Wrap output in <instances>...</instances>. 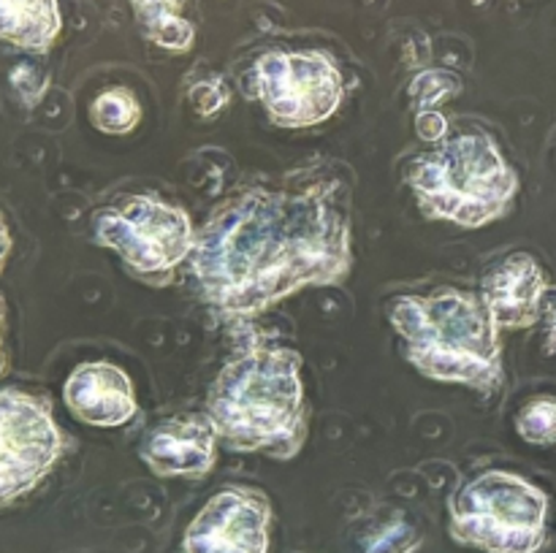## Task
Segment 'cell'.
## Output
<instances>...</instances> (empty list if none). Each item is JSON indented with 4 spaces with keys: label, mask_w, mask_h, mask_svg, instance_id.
<instances>
[{
    "label": "cell",
    "mask_w": 556,
    "mask_h": 553,
    "mask_svg": "<svg viewBox=\"0 0 556 553\" xmlns=\"http://www.w3.org/2000/svg\"><path fill=\"white\" fill-rule=\"evenodd\" d=\"M141 459L157 475L204 477L215 464V423L204 415H182L161 423L147 437Z\"/></svg>",
    "instance_id": "obj_10"
},
{
    "label": "cell",
    "mask_w": 556,
    "mask_h": 553,
    "mask_svg": "<svg viewBox=\"0 0 556 553\" xmlns=\"http://www.w3.org/2000/svg\"><path fill=\"white\" fill-rule=\"evenodd\" d=\"M543 271L530 255L505 258L483 282V301L500 325H530L541 312Z\"/></svg>",
    "instance_id": "obj_12"
},
{
    "label": "cell",
    "mask_w": 556,
    "mask_h": 553,
    "mask_svg": "<svg viewBox=\"0 0 556 553\" xmlns=\"http://www.w3.org/2000/svg\"><path fill=\"white\" fill-rule=\"evenodd\" d=\"M407 358L427 377L494 388L500 383L497 320L483 298L462 291L405 296L391 307Z\"/></svg>",
    "instance_id": "obj_3"
},
{
    "label": "cell",
    "mask_w": 556,
    "mask_h": 553,
    "mask_svg": "<svg viewBox=\"0 0 556 553\" xmlns=\"http://www.w3.org/2000/svg\"><path fill=\"white\" fill-rule=\"evenodd\" d=\"M418 545H421V535L407 520L394 518L367 537L364 553H416Z\"/></svg>",
    "instance_id": "obj_16"
},
{
    "label": "cell",
    "mask_w": 556,
    "mask_h": 553,
    "mask_svg": "<svg viewBox=\"0 0 556 553\" xmlns=\"http://www.w3.org/2000/svg\"><path fill=\"white\" fill-rule=\"evenodd\" d=\"M98 242L117 249L136 271H168L193 253V226L182 209L147 195H130L119 206L101 209L92 220Z\"/></svg>",
    "instance_id": "obj_6"
},
{
    "label": "cell",
    "mask_w": 556,
    "mask_h": 553,
    "mask_svg": "<svg viewBox=\"0 0 556 553\" xmlns=\"http://www.w3.org/2000/svg\"><path fill=\"white\" fill-rule=\"evenodd\" d=\"M271 507L264 493L226 488L206 502L185 535V553H269Z\"/></svg>",
    "instance_id": "obj_9"
},
{
    "label": "cell",
    "mask_w": 556,
    "mask_h": 553,
    "mask_svg": "<svg viewBox=\"0 0 556 553\" xmlns=\"http://www.w3.org/2000/svg\"><path fill=\"white\" fill-rule=\"evenodd\" d=\"M302 358L288 347H248L210 394L215 432L237 450L293 455L304 439Z\"/></svg>",
    "instance_id": "obj_2"
},
{
    "label": "cell",
    "mask_w": 556,
    "mask_h": 553,
    "mask_svg": "<svg viewBox=\"0 0 556 553\" xmlns=\"http://www.w3.org/2000/svg\"><path fill=\"white\" fill-rule=\"evenodd\" d=\"M445 128H448V125H445V119L440 117V114L424 112L421 117H418V133L427 141H438L440 136L445 133Z\"/></svg>",
    "instance_id": "obj_19"
},
{
    "label": "cell",
    "mask_w": 556,
    "mask_h": 553,
    "mask_svg": "<svg viewBox=\"0 0 556 553\" xmlns=\"http://www.w3.org/2000/svg\"><path fill=\"white\" fill-rule=\"evenodd\" d=\"M345 269L348 220L320 190L244 193L193 244L201 293L226 314H253Z\"/></svg>",
    "instance_id": "obj_1"
},
{
    "label": "cell",
    "mask_w": 556,
    "mask_h": 553,
    "mask_svg": "<svg viewBox=\"0 0 556 553\" xmlns=\"http://www.w3.org/2000/svg\"><path fill=\"white\" fill-rule=\"evenodd\" d=\"M519 432L527 442L552 445L556 442V401L538 399L521 410Z\"/></svg>",
    "instance_id": "obj_17"
},
{
    "label": "cell",
    "mask_w": 556,
    "mask_h": 553,
    "mask_svg": "<svg viewBox=\"0 0 556 553\" xmlns=\"http://www.w3.org/2000/svg\"><path fill=\"white\" fill-rule=\"evenodd\" d=\"M139 103L134 95L125 90L103 92L96 103H92V123L106 133H125L139 123Z\"/></svg>",
    "instance_id": "obj_15"
},
{
    "label": "cell",
    "mask_w": 556,
    "mask_h": 553,
    "mask_svg": "<svg viewBox=\"0 0 556 553\" xmlns=\"http://www.w3.org/2000/svg\"><path fill=\"white\" fill-rule=\"evenodd\" d=\"M58 0H0V38L20 49L43 52L60 33Z\"/></svg>",
    "instance_id": "obj_13"
},
{
    "label": "cell",
    "mask_w": 556,
    "mask_h": 553,
    "mask_svg": "<svg viewBox=\"0 0 556 553\" xmlns=\"http://www.w3.org/2000/svg\"><path fill=\"white\" fill-rule=\"evenodd\" d=\"M65 401L79 421L92 426H119L136 412L134 385L112 363H85L65 383Z\"/></svg>",
    "instance_id": "obj_11"
},
{
    "label": "cell",
    "mask_w": 556,
    "mask_h": 553,
    "mask_svg": "<svg viewBox=\"0 0 556 553\" xmlns=\"http://www.w3.org/2000/svg\"><path fill=\"white\" fill-rule=\"evenodd\" d=\"M63 453V434L47 401L0 390V507L30 493Z\"/></svg>",
    "instance_id": "obj_7"
},
{
    "label": "cell",
    "mask_w": 556,
    "mask_h": 553,
    "mask_svg": "<svg viewBox=\"0 0 556 553\" xmlns=\"http://www.w3.org/2000/svg\"><path fill=\"white\" fill-rule=\"evenodd\" d=\"M177 3L179 0H134L152 41L168 49H188L193 41V27L177 16Z\"/></svg>",
    "instance_id": "obj_14"
},
{
    "label": "cell",
    "mask_w": 556,
    "mask_h": 553,
    "mask_svg": "<svg viewBox=\"0 0 556 553\" xmlns=\"http://www.w3.org/2000/svg\"><path fill=\"white\" fill-rule=\"evenodd\" d=\"M459 90V85H456V76H448L443 74V70H434V74H424L418 76L416 87H413V92H416L418 98H421L424 103H438L440 98H445L448 92H456Z\"/></svg>",
    "instance_id": "obj_18"
},
{
    "label": "cell",
    "mask_w": 556,
    "mask_h": 553,
    "mask_svg": "<svg viewBox=\"0 0 556 553\" xmlns=\"http://www.w3.org/2000/svg\"><path fill=\"white\" fill-rule=\"evenodd\" d=\"M9 255H11V231H9V222H5L3 211H0V271H3Z\"/></svg>",
    "instance_id": "obj_21"
},
{
    "label": "cell",
    "mask_w": 556,
    "mask_h": 553,
    "mask_svg": "<svg viewBox=\"0 0 556 553\" xmlns=\"http://www.w3.org/2000/svg\"><path fill=\"white\" fill-rule=\"evenodd\" d=\"M3 318H5V304H3V298H0V374H3V369H5V352H3Z\"/></svg>",
    "instance_id": "obj_22"
},
{
    "label": "cell",
    "mask_w": 556,
    "mask_h": 553,
    "mask_svg": "<svg viewBox=\"0 0 556 553\" xmlns=\"http://www.w3.org/2000/svg\"><path fill=\"white\" fill-rule=\"evenodd\" d=\"M410 182L429 215L462 226H483L503 215L519 184L497 146L481 133L451 139L424 155Z\"/></svg>",
    "instance_id": "obj_4"
},
{
    "label": "cell",
    "mask_w": 556,
    "mask_h": 553,
    "mask_svg": "<svg viewBox=\"0 0 556 553\" xmlns=\"http://www.w3.org/2000/svg\"><path fill=\"white\" fill-rule=\"evenodd\" d=\"M255 70L266 108L288 128L320 123L342 98L340 70L320 54H266Z\"/></svg>",
    "instance_id": "obj_8"
},
{
    "label": "cell",
    "mask_w": 556,
    "mask_h": 553,
    "mask_svg": "<svg viewBox=\"0 0 556 553\" xmlns=\"http://www.w3.org/2000/svg\"><path fill=\"white\" fill-rule=\"evenodd\" d=\"M543 312H546V334H548V350L556 356V293L546 298V307H543Z\"/></svg>",
    "instance_id": "obj_20"
},
{
    "label": "cell",
    "mask_w": 556,
    "mask_h": 553,
    "mask_svg": "<svg viewBox=\"0 0 556 553\" xmlns=\"http://www.w3.org/2000/svg\"><path fill=\"white\" fill-rule=\"evenodd\" d=\"M548 502L510 472L476 477L451 502V535L486 553H535L546 540Z\"/></svg>",
    "instance_id": "obj_5"
}]
</instances>
